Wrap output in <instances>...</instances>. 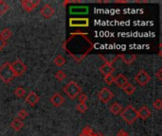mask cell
<instances>
[{"label":"cell","mask_w":162,"mask_h":136,"mask_svg":"<svg viewBox=\"0 0 162 136\" xmlns=\"http://www.w3.org/2000/svg\"><path fill=\"white\" fill-rule=\"evenodd\" d=\"M114 80H115V77H114L113 75H109V76L104 77V81H105V83H107V84H109V85H111V84L114 83Z\"/></svg>","instance_id":"28"},{"label":"cell","mask_w":162,"mask_h":136,"mask_svg":"<svg viewBox=\"0 0 162 136\" xmlns=\"http://www.w3.org/2000/svg\"><path fill=\"white\" fill-rule=\"evenodd\" d=\"M161 72H162V69L160 68V69L157 71V73H156V77H157V79L159 80H162V78H161Z\"/></svg>","instance_id":"32"},{"label":"cell","mask_w":162,"mask_h":136,"mask_svg":"<svg viewBox=\"0 0 162 136\" xmlns=\"http://www.w3.org/2000/svg\"><path fill=\"white\" fill-rule=\"evenodd\" d=\"M25 101L27 102L28 104H29L30 106H35L37 103H38V101H39V96H38V95L36 94V93H34V92H30L28 95V96L26 97V99H25Z\"/></svg>","instance_id":"11"},{"label":"cell","mask_w":162,"mask_h":136,"mask_svg":"<svg viewBox=\"0 0 162 136\" xmlns=\"http://www.w3.org/2000/svg\"><path fill=\"white\" fill-rule=\"evenodd\" d=\"M114 83L119 87V88H123L126 84H128V80L127 78L122 75V74H119L117 77H115V80H114Z\"/></svg>","instance_id":"12"},{"label":"cell","mask_w":162,"mask_h":136,"mask_svg":"<svg viewBox=\"0 0 162 136\" xmlns=\"http://www.w3.org/2000/svg\"><path fill=\"white\" fill-rule=\"evenodd\" d=\"M153 107L156 110H161L162 109V101L161 99L157 98L153 102Z\"/></svg>","instance_id":"26"},{"label":"cell","mask_w":162,"mask_h":136,"mask_svg":"<svg viewBox=\"0 0 162 136\" xmlns=\"http://www.w3.org/2000/svg\"><path fill=\"white\" fill-rule=\"evenodd\" d=\"M39 0H23V1H21V6L24 11H26L27 12H30L37 7V5H39Z\"/></svg>","instance_id":"7"},{"label":"cell","mask_w":162,"mask_h":136,"mask_svg":"<svg viewBox=\"0 0 162 136\" xmlns=\"http://www.w3.org/2000/svg\"><path fill=\"white\" fill-rule=\"evenodd\" d=\"M12 69L15 75V77H20L27 71V65L21 61V60H16L11 64Z\"/></svg>","instance_id":"4"},{"label":"cell","mask_w":162,"mask_h":136,"mask_svg":"<svg viewBox=\"0 0 162 136\" xmlns=\"http://www.w3.org/2000/svg\"><path fill=\"white\" fill-rule=\"evenodd\" d=\"M25 93H26V91H25V89H24L23 87H18V88H16V89L14 90V95H15L17 97H22V96H24V95H25Z\"/></svg>","instance_id":"24"},{"label":"cell","mask_w":162,"mask_h":136,"mask_svg":"<svg viewBox=\"0 0 162 136\" xmlns=\"http://www.w3.org/2000/svg\"><path fill=\"white\" fill-rule=\"evenodd\" d=\"M54 63L56 66H59V67H62L63 65L66 64V59H64L63 56L61 55H58L55 59H54Z\"/></svg>","instance_id":"20"},{"label":"cell","mask_w":162,"mask_h":136,"mask_svg":"<svg viewBox=\"0 0 162 136\" xmlns=\"http://www.w3.org/2000/svg\"><path fill=\"white\" fill-rule=\"evenodd\" d=\"M114 97V94L112 93V91L107 88V87H104V88H102L101 91L99 92L98 94V98L100 101H102L103 103H108V102Z\"/></svg>","instance_id":"5"},{"label":"cell","mask_w":162,"mask_h":136,"mask_svg":"<svg viewBox=\"0 0 162 136\" xmlns=\"http://www.w3.org/2000/svg\"><path fill=\"white\" fill-rule=\"evenodd\" d=\"M70 27H87L88 26V19L86 18H74L70 19Z\"/></svg>","instance_id":"14"},{"label":"cell","mask_w":162,"mask_h":136,"mask_svg":"<svg viewBox=\"0 0 162 136\" xmlns=\"http://www.w3.org/2000/svg\"><path fill=\"white\" fill-rule=\"evenodd\" d=\"M66 78H67V74L62 70L57 71L55 74V79L59 81H63V80H66Z\"/></svg>","instance_id":"23"},{"label":"cell","mask_w":162,"mask_h":136,"mask_svg":"<svg viewBox=\"0 0 162 136\" xmlns=\"http://www.w3.org/2000/svg\"><path fill=\"white\" fill-rule=\"evenodd\" d=\"M119 58H121L122 61L125 63V64H131L133 63L136 59H137V56L135 54H123V55H119Z\"/></svg>","instance_id":"15"},{"label":"cell","mask_w":162,"mask_h":136,"mask_svg":"<svg viewBox=\"0 0 162 136\" xmlns=\"http://www.w3.org/2000/svg\"><path fill=\"white\" fill-rule=\"evenodd\" d=\"M6 45H7V42L2 41V40H1V38H0V51H1V50L6 46Z\"/></svg>","instance_id":"31"},{"label":"cell","mask_w":162,"mask_h":136,"mask_svg":"<svg viewBox=\"0 0 162 136\" xmlns=\"http://www.w3.org/2000/svg\"><path fill=\"white\" fill-rule=\"evenodd\" d=\"M14 78H15V75L11 67V63L5 62L3 65L0 66V80L3 82L11 83Z\"/></svg>","instance_id":"1"},{"label":"cell","mask_w":162,"mask_h":136,"mask_svg":"<svg viewBox=\"0 0 162 136\" xmlns=\"http://www.w3.org/2000/svg\"><path fill=\"white\" fill-rule=\"evenodd\" d=\"M28 112H27L26 110L22 109V110H20V111L18 112V114H17V118H19L20 120H23V119H26V118L28 117Z\"/></svg>","instance_id":"25"},{"label":"cell","mask_w":162,"mask_h":136,"mask_svg":"<svg viewBox=\"0 0 162 136\" xmlns=\"http://www.w3.org/2000/svg\"><path fill=\"white\" fill-rule=\"evenodd\" d=\"M93 135H94V131H93V129H92L90 127H88V126L84 127V128L83 129L82 132L80 133V136H93Z\"/></svg>","instance_id":"21"},{"label":"cell","mask_w":162,"mask_h":136,"mask_svg":"<svg viewBox=\"0 0 162 136\" xmlns=\"http://www.w3.org/2000/svg\"><path fill=\"white\" fill-rule=\"evenodd\" d=\"M114 71H115V68L113 67L112 63H110V62H108V61H105L104 64L102 65L101 68H100V72H101L104 77L109 76V75H112Z\"/></svg>","instance_id":"10"},{"label":"cell","mask_w":162,"mask_h":136,"mask_svg":"<svg viewBox=\"0 0 162 136\" xmlns=\"http://www.w3.org/2000/svg\"><path fill=\"white\" fill-rule=\"evenodd\" d=\"M88 97L85 94H80L79 95V101H80V103H85V102L87 101Z\"/></svg>","instance_id":"29"},{"label":"cell","mask_w":162,"mask_h":136,"mask_svg":"<svg viewBox=\"0 0 162 136\" xmlns=\"http://www.w3.org/2000/svg\"><path fill=\"white\" fill-rule=\"evenodd\" d=\"M122 90L124 91V93H125L126 95H132L136 92V87H135L134 85L130 84V83H128V84H126V85L122 88Z\"/></svg>","instance_id":"19"},{"label":"cell","mask_w":162,"mask_h":136,"mask_svg":"<svg viewBox=\"0 0 162 136\" xmlns=\"http://www.w3.org/2000/svg\"><path fill=\"white\" fill-rule=\"evenodd\" d=\"M12 36H13V31L11 30V28L6 27L0 32V38H1V40L4 42H7Z\"/></svg>","instance_id":"17"},{"label":"cell","mask_w":162,"mask_h":136,"mask_svg":"<svg viewBox=\"0 0 162 136\" xmlns=\"http://www.w3.org/2000/svg\"><path fill=\"white\" fill-rule=\"evenodd\" d=\"M151 111L147 106H142L139 111H138V117H139L142 120H146L151 116Z\"/></svg>","instance_id":"13"},{"label":"cell","mask_w":162,"mask_h":136,"mask_svg":"<svg viewBox=\"0 0 162 136\" xmlns=\"http://www.w3.org/2000/svg\"><path fill=\"white\" fill-rule=\"evenodd\" d=\"M9 9H10L9 5L5 1H2V0H0V15L5 14L9 11Z\"/></svg>","instance_id":"22"},{"label":"cell","mask_w":162,"mask_h":136,"mask_svg":"<svg viewBox=\"0 0 162 136\" xmlns=\"http://www.w3.org/2000/svg\"><path fill=\"white\" fill-rule=\"evenodd\" d=\"M54 9L51 5L49 4H46L43 6V8L40 10V13L42 14V16L45 19H49L54 15Z\"/></svg>","instance_id":"8"},{"label":"cell","mask_w":162,"mask_h":136,"mask_svg":"<svg viewBox=\"0 0 162 136\" xmlns=\"http://www.w3.org/2000/svg\"><path fill=\"white\" fill-rule=\"evenodd\" d=\"M93 136H104V135L103 133H101V132H97V133H94Z\"/></svg>","instance_id":"33"},{"label":"cell","mask_w":162,"mask_h":136,"mask_svg":"<svg viewBox=\"0 0 162 136\" xmlns=\"http://www.w3.org/2000/svg\"><path fill=\"white\" fill-rule=\"evenodd\" d=\"M49 100L51 102V104L53 106H55V107H60V106H62L64 103V98L59 93H56L53 95H51L50 98H49Z\"/></svg>","instance_id":"9"},{"label":"cell","mask_w":162,"mask_h":136,"mask_svg":"<svg viewBox=\"0 0 162 136\" xmlns=\"http://www.w3.org/2000/svg\"><path fill=\"white\" fill-rule=\"evenodd\" d=\"M109 111L111 112V114H113L114 115H119L120 114V113L122 112V106L118 103V102H114L112 103L109 107Z\"/></svg>","instance_id":"16"},{"label":"cell","mask_w":162,"mask_h":136,"mask_svg":"<svg viewBox=\"0 0 162 136\" xmlns=\"http://www.w3.org/2000/svg\"><path fill=\"white\" fill-rule=\"evenodd\" d=\"M11 127L15 130V131H19L23 127H24V123L22 120H20L19 118H14L13 119V121L11 122Z\"/></svg>","instance_id":"18"},{"label":"cell","mask_w":162,"mask_h":136,"mask_svg":"<svg viewBox=\"0 0 162 136\" xmlns=\"http://www.w3.org/2000/svg\"><path fill=\"white\" fill-rule=\"evenodd\" d=\"M117 136H129V133L126 132L124 129H119L117 133Z\"/></svg>","instance_id":"30"},{"label":"cell","mask_w":162,"mask_h":136,"mask_svg":"<svg viewBox=\"0 0 162 136\" xmlns=\"http://www.w3.org/2000/svg\"><path fill=\"white\" fill-rule=\"evenodd\" d=\"M135 80L137 83H139L140 86L147 85L151 80V76L144 70H140L135 77Z\"/></svg>","instance_id":"6"},{"label":"cell","mask_w":162,"mask_h":136,"mask_svg":"<svg viewBox=\"0 0 162 136\" xmlns=\"http://www.w3.org/2000/svg\"><path fill=\"white\" fill-rule=\"evenodd\" d=\"M120 115H121V118L129 125L133 124L139 118L138 111L132 105H129L124 110H122V112L120 113Z\"/></svg>","instance_id":"2"},{"label":"cell","mask_w":162,"mask_h":136,"mask_svg":"<svg viewBox=\"0 0 162 136\" xmlns=\"http://www.w3.org/2000/svg\"><path fill=\"white\" fill-rule=\"evenodd\" d=\"M87 109H88V107L86 106L85 103H79V104L77 105V110H78L81 114L85 113V112L87 111Z\"/></svg>","instance_id":"27"},{"label":"cell","mask_w":162,"mask_h":136,"mask_svg":"<svg viewBox=\"0 0 162 136\" xmlns=\"http://www.w3.org/2000/svg\"><path fill=\"white\" fill-rule=\"evenodd\" d=\"M63 92L67 94V95L69 98L74 99L75 97H77L81 94L82 88L75 81H70L63 87Z\"/></svg>","instance_id":"3"}]
</instances>
